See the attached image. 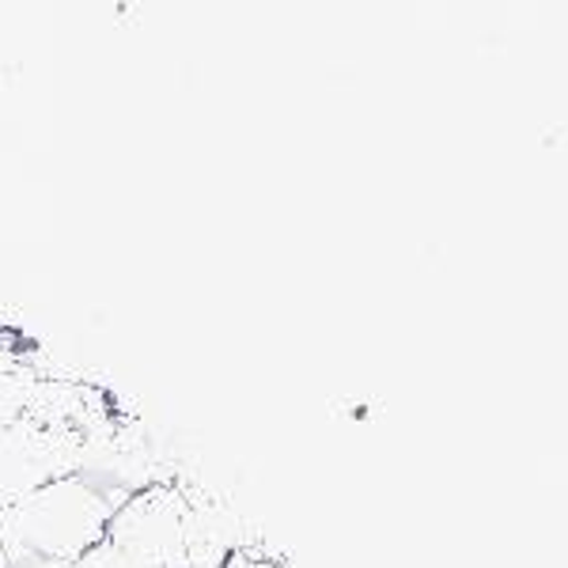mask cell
I'll return each instance as SVG.
<instances>
[{"label":"cell","instance_id":"6da1fadb","mask_svg":"<svg viewBox=\"0 0 568 568\" xmlns=\"http://www.w3.org/2000/svg\"><path fill=\"white\" fill-rule=\"evenodd\" d=\"M118 504L80 474L39 485L23 500L0 508V542L8 565L58 561L72 565L106 538Z\"/></svg>","mask_w":568,"mask_h":568},{"label":"cell","instance_id":"7a4b0ae2","mask_svg":"<svg viewBox=\"0 0 568 568\" xmlns=\"http://www.w3.org/2000/svg\"><path fill=\"white\" fill-rule=\"evenodd\" d=\"M80 439L72 428H50L34 417H16L0 425V508L23 500L39 485L77 474Z\"/></svg>","mask_w":568,"mask_h":568},{"label":"cell","instance_id":"3957f363","mask_svg":"<svg viewBox=\"0 0 568 568\" xmlns=\"http://www.w3.org/2000/svg\"><path fill=\"white\" fill-rule=\"evenodd\" d=\"M186 508L175 485H149L118 504L106 538L155 568H186Z\"/></svg>","mask_w":568,"mask_h":568},{"label":"cell","instance_id":"277c9868","mask_svg":"<svg viewBox=\"0 0 568 568\" xmlns=\"http://www.w3.org/2000/svg\"><path fill=\"white\" fill-rule=\"evenodd\" d=\"M69 568H155L152 561H144V557L130 554V549L114 546L110 538H103L95 549H88L80 561H72Z\"/></svg>","mask_w":568,"mask_h":568},{"label":"cell","instance_id":"5b68a950","mask_svg":"<svg viewBox=\"0 0 568 568\" xmlns=\"http://www.w3.org/2000/svg\"><path fill=\"white\" fill-rule=\"evenodd\" d=\"M31 390L23 379H12V375H0V425L4 420H16L27 414V402H31Z\"/></svg>","mask_w":568,"mask_h":568},{"label":"cell","instance_id":"8992f818","mask_svg":"<svg viewBox=\"0 0 568 568\" xmlns=\"http://www.w3.org/2000/svg\"><path fill=\"white\" fill-rule=\"evenodd\" d=\"M8 568H69V565H58V561H23V565H8Z\"/></svg>","mask_w":568,"mask_h":568},{"label":"cell","instance_id":"52a82bcc","mask_svg":"<svg viewBox=\"0 0 568 568\" xmlns=\"http://www.w3.org/2000/svg\"><path fill=\"white\" fill-rule=\"evenodd\" d=\"M0 568H8V554H4V542H0Z\"/></svg>","mask_w":568,"mask_h":568}]
</instances>
